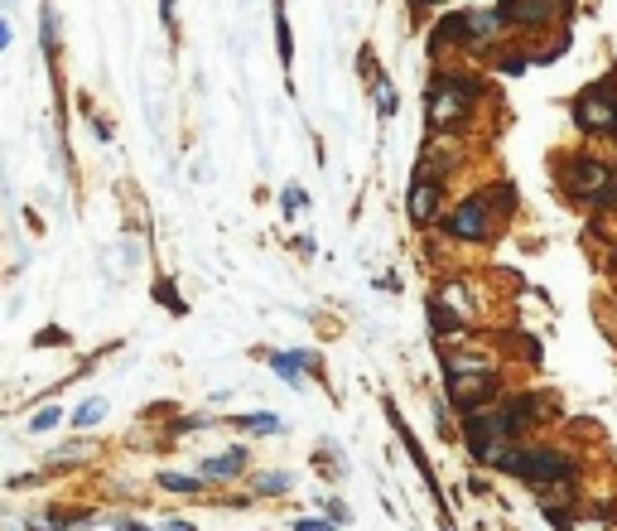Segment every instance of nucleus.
Instances as JSON below:
<instances>
[{
    "label": "nucleus",
    "mask_w": 617,
    "mask_h": 531,
    "mask_svg": "<svg viewBox=\"0 0 617 531\" xmlns=\"http://www.w3.org/2000/svg\"><path fill=\"white\" fill-rule=\"evenodd\" d=\"M555 189L589 213H617V165L598 150L555 155Z\"/></svg>",
    "instance_id": "f257e3e1"
},
{
    "label": "nucleus",
    "mask_w": 617,
    "mask_h": 531,
    "mask_svg": "<svg viewBox=\"0 0 617 531\" xmlns=\"http://www.w3.org/2000/svg\"><path fill=\"white\" fill-rule=\"evenodd\" d=\"M507 227V218L497 213V203H492V194H487V184H478V189H468L463 198H454L449 203V213L439 218V237L444 242H454V247H487V242H497V232Z\"/></svg>",
    "instance_id": "f03ea898"
},
{
    "label": "nucleus",
    "mask_w": 617,
    "mask_h": 531,
    "mask_svg": "<svg viewBox=\"0 0 617 531\" xmlns=\"http://www.w3.org/2000/svg\"><path fill=\"white\" fill-rule=\"evenodd\" d=\"M569 116H574V131L589 140H613L617 136V78H598L589 83L574 102H569Z\"/></svg>",
    "instance_id": "7ed1b4c3"
},
{
    "label": "nucleus",
    "mask_w": 617,
    "mask_h": 531,
    "mask_svg": "<svg viewBox=\"0 0 617 531\" xmlns=\"http://www.w3.org/2000/svg\"><path fill=\"white\" fill-rule=\"evenodd\" d=\"M516 34H540V29H569L579 15V0H497Z\"/></svg>",
    "instance_id": "20e7f679"
},
{
    "label": "nucleus",
    "mask_w": 617,
    "mask_h": 531,
    "mask_svg": "<svg viewBox=\"0 0 617 531\" xmlns=\"http://www.w3.org/2000/svg\"><path fill=\"white\" fill-rule=\"evenodd\" d=\"M478 121V102L458 97L449 87H425V131L434 136H468Z\"/></svg>",
    "instance_id": "39448f33"
},
{
    "label": "nucleus",
    "mask_w": 617,
    "mask_h": 531,
    "mask_svg": "<svg viewBox=\"0 0 617 531\" xmlns=\"http://www.w3.org/2000/svg\"><path fill=\"white\" fill-rule=\"evenodd\" d=\"M507 387H502V367L497 372H463V377H444V401L454 406L458 416L468 411H483L492 401H502Z\"/></svg>",
    "instance_id": "423d86ee"
},
{
    "label": "nucleus",
    "mask_w": 617,
    "mask_h": 531,
    "mask_svg": "<svg viewBox=\"0 0 617 531\" xmlns=\"http://www.w3.org/2000/svg\"><path fill=\"white\" fill-rule=\"evenodd\" d=\"M444 198H449V179H430V174H415L410 179V189H405V218L415 232H434L439 218L449 213L444 208Z\"/></svg>",
    "instance_id": "0eeeda50"
},
{
    "label": "nucleus",
    "mask_w": 617,
    "mask_h": 531,
    "mask_svg": "<svg viewBox=\"0 0 617 531\" xmlns=\"http://www.w3.org/2000/svg\"><path fill=\"white\" fill-rule=\"evenodd\" d=\"M425 49H430V58L439 63V58L449 54H468V10L458 5V10H439L434 15L430 34H425Z\"/></svg>",
    "instance_id": "6e6552de"
},
{
    "label": "nucleus",
    "mask_w": 617,
    "mask_h": 531,
    "mask_svg": "<svg viewBox=\"0 0 617 531\" xmlns=\"http://www.w3.org/2000/svg\"><path fill=\"white\" fill-rule=\"evenodd\" d=\"M425 87H449V92L468 97V102H478V107L492 97V83H487L478 68H463V63H449V58H439V63H434L430 83H425Z\"/></svg>",
    "instance_id": "1a4fd4ad"
},
{
    "label": "nucleus",
    "mask_w": 617,
    "mask_h": 531,
    "mask_svg": "<svg viewBox=\"0 0 617 531\" xmlns=\"http://www.w3.org/2000/svg\"><path fill=\"white\" fill-rule=\"evenodd\" d=\"M507 34L511 25L497 5H468V54H497Z\"/></svg>",
    "instance_id": "9d476101"
},
{
    "label": "nucleus",
    "mask_w": 617,
    "mask_h": 531,
    "mask_svg": "<svg viewBox=\"0 0 617 531\" xmlns=\"http://www.w3.org/2000/svg\"><path fill=\"white\" fill-rule=\"evenodd\" d=\"M458 140L463 136H434L420 145V165H415V174H430V179H449L454 169H463L468 160H463V150H458Z\"/></svg>",
    "instance_id": "9b49d317"
},
{
    "label": "nucleus",
    "mask_w": 617,
    "mask_h": 531,
    "mask_svg": "<svg viewBox=\"0 0 617 531\" xmlns=\"http://www.w3.org/2000/svg\"><path fill=\"white\" fill-rule=\"evenodd\" d=\"M434 300H444V305L454 309V314H463L468 324H478V319H483V300H478L473 280H468V276H458V271L439 276V285H434Z\"/></svg>",
    "instance_id": "f8f14e48"
},
{
    "label": "nucleus",
    "mask_w": 617,
    "mask_h": 531,
    "mask_svg": "<svg viewBox=\"0 0 617 531\" xmlns=\"http://www.w3.org/2000/svg\"><path fill=\"white\" fill-rule=\"evenodd\" d=\"M198 469L208 474V483H237L251 469V454H246V445H232V449H222V454H213V459H203Z\"/></svg>",
    "instance_id": "ddd939ff"
},
{
    "label": "nucleus",
    "mask_w": 617,
    "mask_h": 531,
    "mask_svg": "<svg viewBox=\"0 0 617 531\" xmlns=\"http://www.w3.org/2000/svg\"><path fill=\"white\" fill-rule=\"evenodd\" d=\"M439 367H444V377H463V372H497L502 358H492V353H463V348L439 343Z\"/></svg>",
    "instance_id": "4468645a"
},
{
    "label": "nucleus",
    "mask_w": 617,
    "mask_h": 531,
    "mask_svg": "<svg viewBox=\"0 0 617 531\" xmlns=\"http://www.w3.org/2000/svg\"><path fill=\"white\" fill-rule=\"evenodd\" d=\"M473 329H478V324H468V319H463V314H454L444 300H430V334H434V343H449V338H473Z\"/></svg>",
    "instance_id": "2eb2a0df"
},
{
    "label": "nucleus",
    "mask_w": 617,
    "mask_h": 531,
    "mask_svg": "<svg viewBox=\"0 0 617 531\" xmlns=\"http://www.w3.org/2000/svg\"><path fill=\"white\" fill-rule=\"evenodd\" d=\"M155 488L179 493V498H198V493H208V474H203V469H198V474H169V469H160V474H155Z\"/></svg>",
    "instance_id": "dca6fc26"
},
{
    "label": "nucleus",
    "mask_w": 617,
    "mask_h": 531,
    "mask_svg": "<svg viewBox=\"0 0 617 531\" xmlns=\"http://www.w3.org/2000/svg\"><path fill=\"white\" fill-rule=\"evenodd\" d=\"M39 49H44V58L49 63H58V54H63V34H58V10L44 0L39 5Z\"/></svg>",
    "instance_id": "f3484780"
},
{
    "label": "nucleus",
    "mask_w": 617,
    "mask_h": 531,
    "mask_svg": "<svg viewBox=\"0 0 617 531\" xmlns=\"http://www.w3.org/2000/svg\"><path fill=\"white\" fill-rule=\"evenodd\" d=\"M295 488V474H285V469H261V474H251V493L256 498H285Z\"/></svg>",
    "instance_id": "a211bd4d"
},
{
    "label": "nucleus",
    "mask_w": 617,
    "mask_h": 531,
    "mask_svg": "<svg viewBox=\"0 0 617 531\" xmlns=\"http://www.w3.org/2000/svg\"><path fill=\"white\" fill-rule=\"evenodd\" d=\"M270 20H275V54L290 68V63H295V29H290V15H285V0H275Z\"/></svg>",
    "instance_id": "6ab92c4d"
},
{
    "label": "nucleus",
    "mask_w": 617,
    "mask_h": 531,
    "mask_svg": "<svg viewBox=\"0 0 617 531\" xmlns=\"http://www.w3.org/2000/svg\"><path fill=\"white\" fill-rule=\"evenodd\" d=\"M92 454H97V445H92V440H87V435H78V440H73V445L54 449V454H49V459H44V469H54V474H63V464H87V459H92Z\"/></svg>",
    "instance_id": "aec40b11"
},
{
    "label": "nucleus",
    "mask_w": 617,
    "mask_h": 531,
    "mask_svg": "<svg viewBox=\"0 0 617 531\" xmlns=\"http://www.w3.org/2000/svg\"><path fill=\"white\" fill-rule=\"evenodd\" d=\"M227 425H232V430H246V435H280V430H285V420L275 416V411H256V416H232Z\"/></svg>",
    "instance_id": "412c9836"
},
{
    "label": "nucleus",
    "mask_w": 617,
    "mask_h": 531,
    "mask_svg": "<svg viewBox=\"0 0 617 531\" xmlns=\"http://www.w3.org/2000/svg\"><path fill=\"white\" fill-rule=\"evenodd\" d=\"M266 363H270V372H275V377H285L290 387H299V382H304V363H299L295 348H290V353H266Z\"/></svg>",
    "instance_id": "4be33fe9"
},
{
    "label": "nucleus",
    "mask_w": 617,
    "mask_h": 531,
    "mask_svg": "<svg viewBox=\"0 0 617 531\" xmlns=\"http://www.w3.org/2000/svg\"><path fill=\"white\" fill-rule=\"evenodd\" d=\"M68 420H73V430H78V435H87L92 425H102V420H107V401H102V396H92V401H82Z\"/></svg>",
    "instance_id": "5701e85b"
},
{
    "label": "nucleus",
    "mask_w": 617,
    "mask_h": 531,
    "mask_svg": "<svg viewBox=\"0 0 617 531\" xmlns=\"http://www.w3.org/2000/svg\"><path fill=\"white\" fill-rule=\"evenodd\" d=\"M531 63H536V58H531V54H521V49H511V44H502V49L492 54V68H497V73H507V78L526 73Z\"/></svg>",
    "instance_id": "b1692460"
},
{
    "label": "nucleus",
    "mask_w": 617,
    "mask_h": 531,
    "mask_svg": "<svg viewBox=\"0 0 617 531\" xmlns=\"http://www.w3.org/2000/svg\"><path fill=\"white\" fill-rule=\"evenodd\" d=\"M198 430H208V416H174L164 425L169 440H184V435H198Z\"/></svg>",
    "instance_id": "393cba45"
},
{
    "label": "nucleus",
    "mask_w": 617,
    "mask_h": 531,
    "mask_svg": "<svg viewBox=\"0 0 617 531\" xmlns=\"http://www.w3.org/2000/svg\"><path fill=\"white\" fill-rule=\"evenodd\" d=\"M396 112H401V97H396V87H391V78H386V83L376 87V116H381V121H391Z\"/></svg>",
    "instance_id": "a878e982"
},
{
    "label": "nucleus",
    "mask_w": 617,
    "mask_h": 531,
    "mask_svg": "<svg viewBox=\"0 0 617 531\" xmlns=\"http://www.w3.org/2000/svg\"><path fill=\"white\" fill-rule=\"evenodd\" d=\"M155 300H160L169 314H188V305H184V295L174 290V280H155Z\"/></svg>",
    "instance_id": "bb28decb"
},
{
    "label": "nucleus",
    "mask_w": 617,
    "mask_h": 531,
    "mask_svg": "<svg viewBox=\"0 0 617 531\" xmlns=\"http://www.w3.org/2000/svg\"><path fill=\"white\" fill-rule=\"evenodd\" d=\"M357 73L367 78V87H372V92H376L381 83H386V73L376 68V54H372V49H362V54H357Z\"/></svg>",
    "instance_id": "cd10ccee"
},
{
    "label": "nucleus",
    "mask_w": 617,
    "mask_h": 531,
    "mask_svg": "<svg viewBox=\"0 0 617 531\" xmlns=\"http://www.w3.org/2000/svg\"><path fill=\"white\" fill-rule=\"evenodd\" d=\"M280 208H285V213H290V218H299V213H304V208H309V194H304V189H299V184H290V189H285V194H280Z\"/></svg>",
    "instance_id": "c85d7f7f"
},
{
    "label": "nucleus",
    "mask_w": 617,
    "mask_h": 531,
    "mask_svg": "<svg viewBox=\"0 0 617 531\" xmlns=\"http://www.w3.org/2000/svg\"><path fill=\"white\" fill-rule=\"evenodd\" d=\"M58 420H63V411L44 406V411H34V416H29V430H34V435H44V430H54Z\"/></svg>",
    "instance_id": "c756f323"
},
{
    "label": "nucleus",
    "mask_w": 617,
    "mask_h": 531,
    "mask_svg": "<svg viewBox=\"0 0 617 531\" xmlns=\"http://www.w3.org/2000/svg\"><path fill=\"white\" fill-rule=\"evenodd\" d=\"M323 517H328V522H338V527H343V522H352V512H348V503H343V498H328V503H323Z\"/></svg>",
    "instance_id": "7c9ffc66"
},
{
    "label": "nucleus",
    "mask_w": 617,
    "mask_h": 531,
    "mask_svg": "<svg viewBox=\"0 0 617 531\" xmlns=\"http://www.w3.org/2000/svg\"><path fill=\"white\" fill-rule=\"evenodd\" d=\"M160 20L169 34H179V10H174V0H160Z\"/></svg>",
    "instance_id": "2f4dec72"
},
{
    "label": "nucleus",
    "mask_w": 617,
    "mask_h": 531,
    "mask_svg": "<svg viewBox=\"0 0 617 531\" xmlns=\"http://www.w3.org/2000/svg\"><path fill=\"white\" fill-rule=\"evenodd\" d=\"M444 5H449V0H410L415 15H430V10H444Z\"/></svg>",
    "instance_id": "473e14b6"
},
{
    "label": "nucleus",
    "mask_w": 617,
    "mask_h": 531,
    "mask_svg": "<svg viewBox=\"0 0 617 531\" xmlns=\"http://www.w3.org/2000/svg\"><path fill=\"white\" fill-rule=\"evenodd\" d=\"M92 131H97V140H111V121L102 112H92Z\"/></svg>",
    "instance_id": "72a5a7b5"
},
{
    "label": "nucleus",
    "mask_w": 617,
    "mask_h": 531,
    "mask_svg": "<svg viewBox=\"0 0 617 531\" xmlns=\"http://www.w3.org/2000/svg\"><path fill=\"white\" fill-rule=\"evenodd\" d=\"M111 531H155V527H145V522H131V517H116V522H111Z\"/></svg>",
    "instance_id": "f704fd0d"
},
{
    "label": "nucleus",
    "mask_w": 617,
    "mask_h": 531,
    "mask_svg": "<svg viewBox=\"0 0 617 531\" xmlns=\"http://www.w3.org/2000/svg\"><path fill=\"white\" fill-rule=\"evenodd\" d=\"M295 252L299 256H314V237H295Z\"/></svg>",
    "instance_id": "c9c22d12"
},
{
    "label": "nucleus",
    "mask_w": 617,
    "mask_h": 531,
    "mask_svg": "<svg viewBox=\"0 0 617 531\" xmlns=\"http://www.w3.org/2000/svg\"><path fill=\"white\" fill-rule=\"evenodd\" d=\"M603 271H608V276L617 280V247H613V252H608V256H603Z\"/></svg>",
    "instance_id": "e433bc0d"
},
{
    "label": "nucleus",
    "mask_w": 617,
    "mask_h": 531,
    "mask_svg": "<svg viewBox=\"0 0 617 531\" xmlns=\"http://www.w3.org/2000/svg\"><path fill=\"white\" fill-rule=\"evenodd\" d=\"M164 531H193V522H169Z\"/></svg>",
    "instance_id": "4c0bfd02"
},
{
    "label": "nucleus",
    "mask_w": 617,
    "mask_h": 531,
    "mask_svg": "<svg viewBox=\"0 0 617 531\" xmlns=\"http://www.w3.org/2000/svg\"><path fill=\"white\" fill-rule=\"evenodd\" d=\"M613 140H617V136H613Z\"/></svg>",
    "instance_id": "58836bf2"
}]
</instances>
